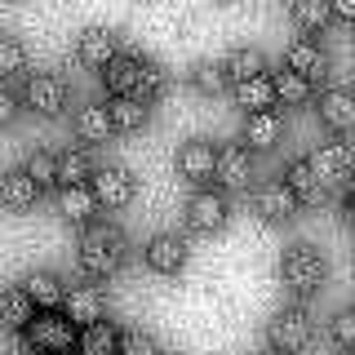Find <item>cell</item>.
Segmentation results:
<instances>
[{
	"mask_svg": "<svg viewBox=\"0 0 355 355\" xmlns=\"http://www.w3.org/2000/svg\"><path fill=\"white\" fill-rule=\"evenodd\" d=\"M129 258V240L125 231L116 227V222H85L80 231V266L85 275H94V280H107V275H116L120 266Z\"/></svg>",
	"mask_w": 355,
	"mask_h": 355,
	"instance_id": "1",
	"label": "cell"
},
{
	"mask_svg": "<svg viewBox=\"0 0 355 355\" xmlns=\"http://www.w3.org/2000/svg\"><path fill=\"white\" fill-rule=\"evenodd\" d=\"M324 280H329V262L320 258V249H311V244H293V249H284V258H280V284L293 297L320 293Z\"/></svg>",
	"mask_w": 355,
	"mask_h": 355,
	"instance_id": "2",
	"label": "cell"
},
{
	"mask_svg": "<svg viewBox=\"0 0 355 355\" xmlns=\"http://www.w3.org/2000/svg\"><path fill=\"white\" fill-rule=\"evenodd\" d=\"M311 338H315V324H311V315L302 306L275 311L271 324H266V342H271L275 355H302L311 347Z\"/></svg>",
	"mask_w": 355,
	"mask_h": 355,
	"instance_id": "3",
	"label": "cell"
},
{
	"mask_svg": "<svg viewBox=\"0 0 355 355\" xmlns=\"http://www.w3.org/2000/svg\"><path fill=\"white\" fill-rule=\"evenodd\" d=\"M311 178H315V187L320 191H338V187H347L351 182V164H355V155L347 142H320L315 155H311Z\"/></svg>",
	"mask_w": 355,
	"mask_h": 355,
	"instance_id": "4",
	"label": "cell"
},
{
	"mask_svg": "<svg viewBox=\"0 0 355 355\" xmlns=\"http://www.w3.org/2000/svg\"><path fill=\"white\" fill-rule=\"evenodd\" d=\"M22 333H27V342H31L40 355H49V351H71V347H76V324L62 315V311H40V315H31Z\"/></svg>",
	"mask_w": 355,
	"mask_h": 355,
	"instance_id": "5",
	"label": "cell"
},
{
	"mask_svg": "<svg viewBox=\"0 0 355 355\" xmlns=\"http://www.w3.org/2000/svg\"><path fill=\"white\" fill-rule=\"evenodd\" d=\"M227 218H231V205H227V191H218V187H200L191 205H187V227L196 236H218L227 227Z\"/></svg>",
	"mask_w": 355,
	"mask_h": 355,
	"instance_id": "6",
	"label": "cell"
},
{
	"mask_svg": "<svg viewBox=\"0 0 355 355\" xmlns=\"http://www.w3.org/2000/svg\"><path fill=\"white\" fill-rule=\"evenodd\" d=\"M89 191H94L98 209H125L133 200V173L125 164H107V169L89 173Z\"/></svg>",
	"mask_w": 355,
	"mask_h": 355,
	"instance_id": "7",
	"label": "cell"
},
{
	"mask_svg": "<svg viewBox=\"0 0 355 355\" xmlns=\"http://www.w3.org/2000/svg\"><path fill=\"white\" fill-rule=\"evenodd\" d=\"M22 103H27L36 116H62L67 111V85L49 71L27 76V89H22Z\"/></svg>",
	"mask_w": 355,
	"mask_h": 355,
	"instance_id": "8",
	"label": "cell"
},
{
	"mask_svg": "<svg viewBox=\"0 0 355 355\" xmlns=\"http://www.w3.org/2000/svg\"><path fill=\"white\" fill-rule=\"evenodd\" d=\"M62 315L71 320L76 329H80V324H94V320L107 315V293L98 284H71L62 293Z\"/></svg>",
	"mask_w": 355,
	"mask_h": 355,
	"instance_id": "9",
	"label": "cell"
},
{
	"mask_svg": "<svg viewBox=\"0 0 355 355\" xmlns=\"http://www.w3.org/2000/svg\"><path fill=\"white\" fill-rule=\"evenodd\" d=\"M280 138H284V120H280V111H275V107L244 111V138H240L244 151H271Z\"/></svg>",
	"mask_w": 355,
	"mask_h": 355,
	"instance_id": "10",
	"label": "cell"
},
{
	"mask_svg": "<svg viewBox=\"0 0 355 355\" xmlns=\"http://www.w3.org/2000/svg\"><path fill=\"white\" fill-rule=\"evenodd\" d=\"M142 258L155 275H178L187 266V240L173 236V231H160V236L147 240V249H142Z\"/></svg>",
	"mask_w": 355,
	"mask_h": 355,
	"instance_id": "11",
	"label": "cell"
},
{
	"mask_svg": "<svg viewBox=\"0 0 355 355\" xmlns=\"http://www.w3.org/2000/svg\"><path fill=\"white\" fill-rule=\"evenodd\" d=\"M320 125H324L333 138H347L355 129V98L351 89H329L320 94Z\"/></svg>",
	"mask_w": 355,
	"mask_h": 355,
	"instance_id": "12",
	"label": "cell"
},
{
	"mask_svg": "<svg viewBox=\"0 0 355 355\" xmlns=\"http://www.w3.org/2000/svg\"><path fill=\"white\" fill-rule=\"evenodd\" d=\"M253 209H258L262 222L280 227V222H288L297 214V200H293V191H288L284 182H262L258 191H253Z\"/></svg>",
	"mask_w": 355,
	"mask_h": 355,
	"instance_id": "13",
	"label": "cell"
},
{
	"mask_svg": "<svg viewBox=\"0 0 355 355\" xmlns=\"http://www.w3.org/2000/svg\"><path fill=\"white\" fill-rule=\"evenodd\" d=\"M214 178L227 187V191L249 187V178H253V151H244L240 142H236V147H222L218 160H214Z\"/></svg>",
	"mask_w": 355,
	"mask_h": 355,
	"instance_id": "14",
	"label": "cell"
},
{
	"mask_svg": "<svg viewBox=\"0 0 355 355\" xmlns=\"http://www.w3.org/2000/svg\"><path fill=\"white\" fill-rule=\"evenodd\" d=\"M116 53H120V36L111 27H89V31H80V40H76V58L85 67H107Z\"/></svg>",
	"mask_w": 355,
	"mask_h": 355,
	"instance_id": "15",
	"label": "cell"
},
{
	"mask_svg": "<svg viewBox=\"0 0 355 355\" xmlns=\"http://www.w3.org/2000/svg\"><path fill=\"white\" fill-rule=\"evenodd\" d=\"M284 67H293V71H297V76H306L311 85L329 76V58H324V49H320L315 40H306V36H302V40H293V44L284 49Z\"/></svg>",
	"mask_w": 355,
	"mask_h": 355,
	"instance_id": "16",
	"label": "cell"
},
{
	"mask_svg": "<svg viewBox=\"0 0 355 355\" xmlns=\"http://www.w3.org/2000/svg\"><path fill=\"white\" fill-rule=\"evenodd\" d=\"M36 200H40V187L31 182L22 169L0 173V209H9V214H22V209H31Z\"/></svg>",
	"mask_w": 355,
	"mask_h": 355,
	"instance_id": "17",
	"label": "cell"
},
{
	"mask_svg": "<svg viewBox=\"0 0 355 355\" xmlns=\"http://www.w3.org/2000/svg\"><path fill=\"white\" fill-rule=\"evenodd\" d=\"M58 214L67 222H76V227H85V222L98 214V200H94V191H89V182H67V187H58Z\"/></svg>",
	"mask_w": 355,
	"mask_h": 355,
	"instance_id": "18",
	"label": "cell"
},
{
	"mask_svg": "<svg viewBox=\"0 0 355 355\" xmlns=\"http://www.w3.org/2000/svg\"><path fill=\"white\" fill-rule=\"evenodd\" d=\"M169 89V76H164V67L155 62V58H138V67H133V89H129V98H138V103H155V98Z\"/></svg>",
	"mask_w": 355,
	"mask_h": 355,
	"instance_id": "19",
	"label": "cell"
},
{
	"mask_svg": "<svg viewBox=\"0 0 355 355\" xmlns=\"http://www.w3.org/2000/svg\"><path fill=\"white\" fill-rule=\"evenodd\" d=\"M107 120H111V133H138L151 120V107L125 94V98H111L107 103Z\"/></svg>",
	"mask_w": 355,
	"mask_h": 355,
	"instance_id": "20",
	"label": "cell"
},
{
	"mask_svg": "<svg viewBox=\"0 0 355 355\" xmlns=\"http://www.w3.org/2000/svg\"><path fill=\"white\" fill-rule=\"evenodd\" d=\"M71 129H76V138H80V142H107V138H111L107 103H85V107H76Z\"/></svg>",
	"mask_w": 355,
	"mask_h": 355,
	"instance_id": "21",
	"label": "cell"
},
{
	"mask_svg": "<svg viewBox=\"0 0 355 355\" xmlns=\"http://www.w3.org/2000/svg\"><path fill=\"white\" fill-rule=\"evenodd\" d=\"M116 342H120V333H116V324H111L107 315L76 329V347H80V355H116Z\"/></svg>",
	"mask_w": 355,
	"mask_h": 355,
	"instance_id": "22",
	"label": "cell"
},
{
	"mask_svg": "<svg viewBox=\"0 0 355 355\" xmlns=\"http://www.w3.org/2000/svg\"><path fill=\"white\" fill-rule=\"evenodd\" d=\"M22 288H27L31 306H40V311H58L62 306V293H67V284L53 271H31L27 280H22Z\"/></svg>",
	"mask_w": 355,
	"mask_h": 355,
	"instance_id": "23",
	"label": "cell"
},
{
	"mask_svg": "<svg viewBox=\"0 0 355 355\" xmlns=\"http://www.w3.org/2000/svg\"><path fill=\"white\" fill-rule=\"evenodd\" d=\"M214 142H187L182 151H178V169H182V178H191V182H205V178H214Z\"/></svg>",
	"mask_w": 355,
	"mask_h": 355,
	"instance_id": "24",
	"label": "cell"
},
{
	"mask_svg": "<svg viewBox=\"0 0 355 355\" xmlns=\"http://www.w3.org/2000/svg\"><path fill=\"white\" fill-rule=\"evenodd\" d=\"M231 94H236V107L244 111H266L275 107V89H271V76H249V80H236L231 85Z\"/></svg>",
	"mask_w": 355,
	"mask_h": 355,
	"instance_id": "25",
	"label": "cell"
},
{
	"mask_svg": "<svg viewBox=\"0 0 355 355\" xmlns=\"http://www.w3.org/2000/svg\"><path fill=\"white\" fill-rule=\"evenodd\" d=\"M271 89H275V103H284V107H302V103H311V94H315V85H311L306 76H297L293 67H280V71L271 76Z\"/></svg>",
	"mask_w": 355,
	"mask_h": 355,
	"instance_id": "26",
	"label": "cell"
},
{
	"mask_svg": "<svg viewBox=\"0 0 355 355\" xmlns=\"http://www.w3.org/2000/svg\"><path fill=\"white\" fill-rule=\"evenodd\" d=\"M31 315H36V306H31L27 288H5V293H0V329L22 333Z\"/></svg>",
	"mask_w": 355,
	"mask_h": 355,
	"instance_id": "27",
	"label": "cell"
},
{
	"mask_svg": "<svg viewBox=\"0 0 355 355\" xmlns=\"http://www.w3.org/2000/svg\"><path fill=\"white\" fill-rule=\"evenodd\" d=\"M222 71H227V85H236V80H249V76H262L266 58H262V49H253V44H240V49L227 53Z\"/></svg>",
	"mask_w": 355,
	"mask_h": 355,
	"instance_id": "28",
	"label": "cell"
},
{
	"mask_svg": "<svg viewBox=\"0 0 355 355\" xmlns=\"http://www.w3.org/2000/svg\"><path fill=\"white\" fill-rule=\"evenodd\" d=\"M133 67H138V58H129V53H116V58H111L107 67H98L111 98H125L129 89H133Z\"/></svg>",
	"mask_w": 355,
	"mask_h": 355,
	"instance_id": "29",
	"label": "cell"
},
{
	"mask_svg": "<svg viewBox=\"0 0 355 355\" xmlns=\"http://www.w3.org/2000/svg\"><path fill=\"white\" fill-rule=\"evenodd\" d=\"M284 187L293 191L297 205H315V200L324 196V191L315 187V178H311V164H306V160H293V164L284 169Z\"/></svg>",
	"mask_w": 355,
	"mask_h": 355,
	"instance_id": "30",
	"label": "cell"
},
{
	"mask_svg": "<svg viewBox=\"0 0 355 355\" xmlns=\"http://www.w3.org/2000/svg\"><path fill=\"white\" fill-rule=\"evenodd\" d=\"M22 173H27L40 191H53V187H58V155L53 151H31L27 164H22Z\"/></svg>",
	"mask_w": 355,
	"mask_h": 355,
	"instance_id": "31",
	"label": "cell"
},
{
	"mask_svg": "<svg viewBox=\"0 0 355 355\" xmlns=\"http://www.w3.org/2000/svg\"><path fill=\"white\" fill-rule=\"evenodd\" d=\"M293 22H297V31H324L333 14H329V0H293Z\"/></svg>",
	"mask_w": 355,
	"mask_h": 355,
	"instance_id": "32",
	"label": "cell"
},
{
	"mask_svg": "<svg viewBox=\"0 0 355 355\" xmlns=\"http://www.w3.org/2000/svg\"><path fill=\"white\" fill-rule=\"evenodd\" d=\"M191 89L205 98H218L222 89H227V71H222V62H196L191 67Z\"/></svg>",
	"mask_w": 355,
	"mask_h": 355,
	"instance_id": "33",
	"label": "cell"
},
{
	"mask_svg": "<svg viewBox=\"0 0 355 355\" xmlns=\"http://www.w3.org/2000/svg\"><path fill=\"white\" fill-rule=\"evenodd\" d=\"M89 173H94V155H89V151H67V155H58V187H67V182H89Z\"/></svg>",
	"mask_w": 355,
	"mask_h": 355,
	"instance_id": "34",
	"label": "cell"
},
{
	"mask_svg": "<svg viewBox=\"0 0 355 355\" xmlns=\"http://www.w3.org/2000/svg\"><path fill=\"white\" fill-rule=\"evenodd\" d=\"M116 355H164V351H160V342H155L151 333L133 329V333H120V342H116Z\"/></svg>",
	"mask_w": 355,
	"mask_h": 355,
	"instance_id": "35",
	"label": "cell"
},
{
	"mask_svg": "<svg viewBox=\"0 0 355 355\" xmlns=\"http://www.w3.org/2000/svg\"><path fill=\"white\" fill-rule=\"evenodd\" d=\"M27 71V49L14 36H0V76H18Z\"/></svg>",
	"mask_w": 355,
	"mask_h": 355,
	"instance_id": "36",
	"label": "cell"
},
{
	"mask_svg": "<svg viewBox=\"0 0 355 355\" xmlns=\"http://www.w3.org/2000/svg\"><path fill=\"white\" fill-rule=\"evenodd\" d=\"M18 116H22V98L14 89H0V129H9Z\"/></svg>",
	"mask_w": 355,
	"mask_h": 355,
	"instance_id": "37",
	"label": "cell"
},
{
	"mask_svg": "<svg viewBox=\"0 0 355 355\" xmlns=\"http://www.w3.org/2000/svg\"><path fill=\"white\" fill-rule=\"evenodd\" d=\"M333 342H338V347H351L355 342V315L351 311H338V315H333Z\"/></svg>",
	"mask_w": 355,
	"mask_h": 355,
	"instance_id": "38",
	"label": "cell"
},
{
	"mask_svg": "<svg viewBox=\"0 0 355 355\" xmlns=\"http://www.w3.org/2000/svg\"><path fill=\"white\" fill-rule=\"evenodd\" d=\"M329 14L338 22H355V0H329Z\"/></svg>",
	"mask_w": 355,
	"mask_h": 355,
	"instance_id": "39",
	"label": "cell"
},
{
	"mask_svg": "<svg viewBox=\"0 0 355 355\" xmlns=\"http://www.w3.org/2000/svg\"><path fill=\"white\" fill-rule=\"evenodd\" d=\"M338 355H355V351H351V347H338Z\"/></svg>",
	"mask_w": 355,
	"mask_h": 355,
	"instance_id": "40",
	"label": "cell"
},
{
	"mask_svg": "<svg viewBox=\"0 0 355 355\" xmlns=\"http://www.w3.org/2000/svg\"><path fill=\"white\" fill-rule=\"evenodd\" d=\"M49 355H71V351H49Z\"/></svg>",
	"mask_w": 355,
	"mask_h": 355,
	"instance_id": "41",
	"label": "cell"
}]
</instances>
